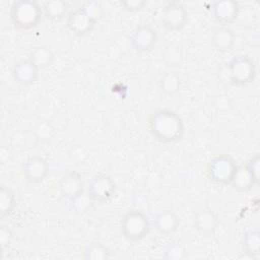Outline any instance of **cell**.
<instances>
[{
    "mask_svg": "<svg viewBox=\"0 0 260 260\" xmlns=\"http://www.w3.org/2000/svg\"><path fill=\"white\" fill-rule=\"evenodd\" d=\"M150 134L161 143L180 141L185 133L182 118L171 109H159L153 112L147 121Z\"/></svg>",
    "mask_w": 260,
    "mask_h": 260,
    "instance_id": "obj_1",
    "label": "cell"
},
{
    "mask_svg": "<svg viewBox=\"0 0 260 260\" xmlns=\"http://www.w3.org/2000/svg\"><path fill=\"white\" fill-rule=\"evenodd\" d=\"M43 7L35 0L14 1L10 6L9 16L17 29L35 28L43 16Z\"/></svg>",
    "mask_w": 260,
    "mask_h": 260,
    "instance_id": "obj_2",
    "label": "cell"
},
{
    "mask_svg": "<svg viewBox=\"0 0 260 260\" xmlns=\"http://www.w3.org/2000/svg\"><path fill=\"white\" fill-rule=\"evenodd\" d=\"M120 230L123 237L128 241H140L149 233V218L142 210L131 209L123 215L120 223Z\"/></svg>",
    "mask_w": 260,
    "mask_h": 260,
    "instance_id": "obj_3",
    "label": "cell"
},
{
    "mask_svg": "<svg viewBox=\"0 0 260 260\" xmlns=\"http://www.w3.org/2000/svg\"><path fill=\"white\" fill-rule=\"evenodd\" d=\"M229 80L232 84L243 86L252 83L257 74L254 60L248 55L234 57L226 66Z\"/></svg>",
    "mask_w": 260,
    "mask_h": 260,
    "instance_id": "obj_4",
    "label": "cell"
},
{
    "mask_svg": "<svg viewBox=\"0 0 260 260\" xmlns=\"http://www.w3.org/2000/svg\"><path fill=\"white\" fill-rule=\"evenodd\" d=\"M236 160L229 154H217L207 164V177L217 185H230L237 170Z\"/></svg>",
    "mask_w": 260,
    "mask_h": 260,
    "instance_id": "obj_5",
    "label": "cell"
},
{
    "mask_svg": "<svg viewBox=\"0 0 260 260\" xmlns=\"http://www.w3.org/2000/svg\"><path fill=\"white\" fill-rule=\"evenodd\" d=\"M117 190L114 180L106 174L93 176L87 186L86 191L95 202H107L113 198Z\"/></svg>",
    "mask_w": 260,
    "mask_h": 260,
    "instance_id": "obj_6",
    "label": "cell"
},
{
    "mask_svg": "<svg viewBox=\"0 0 260 260\" xmlns=\"http://www.w3.org/2000/svg\"><path fill=\"white\" fill-rule=\"evenodd\" d=\"M162 25L171 31L182 30L188 22V11L180 2H169L162 9Z\"/></svg>",
    "mask_w": 260,
    "mask_h": 260,
    "instance_id": "obj_7",
    "label": "cell"
},
{
    "mask_svg": "<svg viewBox=\"0 0 260 260\" xmlns=\"http://www.w3.org/2000/svg\"><path fill=\"white\" fill-rule=\"evenodd\" d=\"M157 43V32L149 24H141L133 29L130 36L131 47L138 53L151 51Z\"/></svg>",
    "mask_w": 260,
    "mask_h": 260,
    "instance_id": "obj_8",
    "label": "cell"
},
{
    "mask_svg": "<svg viewBox=\"0 0 260 260\" xmlns=\"http://www.w3.org/2000/svg\"><path fill=\"white\" fill-rule=\"evenodd\" d=\"M96 22L79 6L69 12L66 20L68 29L77 37H83L89 34L95 26Z\"/></svg>",
    "mask_w": 260,
    "mask_h": 260,
    "instance_id": "obj_9",
    "label": "cell"
},
{
    "mask_svg": "<svg viewBox=\"0 0 260 260\" xmlns=\"http://www.w3.org/2000/svg\"><path fill=\"white\" fill-rule=\"evenodd\" d=\"M213 18L222 26L234 23L240 15V5L233 0H220L212 3L211 7Z\"/></svg>",
    "mask_w": 260,
    "mask_h": 260,
    "instance_id": "obj_10",
    "label": "cell"
},
{
    "mask_svg": "<svg viewBox=\"0 0 260 260\" xmlns=\"http://www.w3.org/2000/svg\"><path fill=\"white\" fill-rule=\"evenodd\" d=\"M39 72L40 68L29 58L16 62L12 67L13 79L22 86L34 84L39 78Z\"/></svg>",
    "mask_w": 260,
    "mask_h": 260,
    "instance_id": "obj_11",
    "label": "cell"
},
{
    "mask_svg": "<svg viewBox=\"0 0 260 260\" xmlns=\"http://www.w3.org/2000/svg\"><path fill=\"white\" fill-rule=\"evenodd\" d=\"M50 171L48 161L40 156L35 155L28 157L22 164V174L26 181L30 183H40L45 180Z\"/></svg>",
    "mask_w": 260,
    "mask_h": 260,
    "instance_id": "obj_12",
    "label": "cell"
},
{
    "mask_svg": "<svg viewBox=\"0 0 260 260\" xmlns=\"http://www.w3.org/2000/svg\"><path fill=\"white\" fill-rule=\"evenodd\" d=\"M218 224L219 218L216 212L208 206L199 209L194 216V226L196 231L204 237L214 235Z\"/></svg>",
    "mask_w": 260,
    "mask_h": 260,
    "instance_id": "obj_13",
    "label": "cell"
},
{
    "mask_svg": "<svg viewBox=\"0 0 260 260\" xmlns=\"http://www.w3.org/2000/svg\"><path fill=\"white\" fill-rule=\"evenodd\" d=\"M58 190L62 197L71 200L84 191L82 176L76 171L65 173L58 182Z\"/></svg>",
    "mask_w": 260,
    "mask_h": 260,
    "instance_id": "obj_14",
    "label": "cell"
},
{
    "mask_svg": "<svg viewBox=\"0 0 260 260\" xmlns=\"http://www.w3.org/2000/svg\"><path fill=\"white\" fill-rule=\"evenodd\" d=\"M212 45L220 53L230 52L236 43V35L228 26H220L214 29L212 34Z\"/></svg>",
    "mask_w": 260,
    "mask_h": 260,
    "instance_id": "obj_15",
    "label": "cell"
},
{
    "mask_svg": "<svg viewBox=\"0 0 260 260\" xmlns=\"http://www.w3.org/2000/svg\"><path fill=\"white\" fill-rule=\"evenodd\" d=\"M180 224L178 215L169 209L161 210L155 215L154 228L161 235H170L177 231Z\"/></svg>",
    "mask_w": 260,
    "mask_h": 260,
    "instance_id": "obj_16",
    "label": "cell"
},
{
    "mask_svg": "<svg viewBox=\"0 0 260 260\" xmlns=\"http://www.w3.org/2000/svg\"><path fill=\"white\" fill-rule=\"evenodd\" d=\"M230 185L238 192H248L257 184L252 178L251 174L248 172L245 165H241L237 167L236 173Z\"/></svg>",
    "mask_w": 260,
    "mask_h": 260,
    "instance_id": "obj_17",
    "label": "cell"
},
{
    "mask_svg": "<svg viewBox=\"0 0 260 260\" xmlns=\"http://www.w3.org/2000/svg\"><path fill=\"white\" fill-rule=\"evenodd\" d=\"M182 86V79L178 72L176 71H167L161 75L158 81V88L162 94L166 96H173Z\"/></svg>",
    "mask_w": 260,
    "mask_h": 260,
    "instance_id": "obj_18",
    "label": "cell"
},
{
    "mask_svg": "<svg viewBox=\"0 0 260 260\" xmlns=\"http://www.w3.org/2000/svg\"><path fill=\"white\" fill-rule=\"evenodd\" d=\"M69 5L63 0H50L44 3L43 11L46 17L51 20L59 21L68 16Z\"/></svg>",
    "mask_w": 260,
    "mask_h": 260,
    "instance_id": "obj_19",
    "label": "cell"
},
{
    "mask_svg": "<svg viewBox=\"0 0 260 260\" xmlns=\"http://www.w3.org/2000/svg\"><path fill=\"white\" fill-rule=\"evenodd\" d=\"M28 58L40 68L44 69L51 66L55 59V54L53 50L45 45H40L35 47L29 55Z\"/></svg>",
    "mask_w": 260,
    "mask_h": 260,
    "instance_id": "obj_20",
    "label": "cell"
},
{
    "mask_svg": "<svg viewBox=\"0 0 260 260\" xmlns=\"http://www.w3.org/2000/svg\"><path fill=\"white\" fill-rule=\"evenodd\" d=\"M242 247L245 254L251 258H258L260 255V233L258 230L246 232L242 239Z\"/></svg>",
    "mask_w": 260,
    "mask_h": 260,
    "instance_id": "obj_21",
    "label": "cell"
},
{
    "mask_svg": "<svg viewBox=\"0 0 260 260\" xmlns=\"http://www.w3.org/2000/svg\"><path fill=\"white\" fill-rule=\"evenodd\" d=\"M82 257L85 260H105L111 257V252L102 243L90 242L84 246Z\"/></svg>",
    "mask_w": 260,
    "mask_h": 260,
    "instance_id": "obj_22",
    "label": "cell"
},
{
    "mask_svg": "<svg viewBox=\"0 0 260 260\" xmlns=\"http://www.w3.org/2000/svg\"><path fill=\"white\" fill-rule=\"evenodd\" d=\"M16 198L13 190L2 186L0 189V213L2 217L9 216L15 209Z\"/></svg>",
    "mask_w": 260,
    "mask_h": 260,
    "instance_id": "obj_23",
    "label": "cell"
},
{
    "mask_svg": "<svg viewBox=\"0 0 260 260\" xmlns=\"http://www.w3.org/2000/svg\"><path fill=\"white\" fill-rule=\"evenodd\" d=\"M164 62L170 67H177L182 64L183 61V50L179 45L170 44L167 45L161 52Z\"/></svg>",
    "mask_w": 260,
    "mask_h": 260,
    "instance_id": "obj_24",
    "label": "cell"
},
{
    "mask_svg": "<svg viewBox=\"0 0 260 260\" xmlns=\"http://www.w3.org/2000/svg\"><path fill=\"white\" fill-rule=\"evenodd\" d=\"M187 256V248L180 241H173L169 243L164 251V258L168 260H184Z\"/></svg>",
    "mask_w": 260,
    "mask_h": 260,
    "instance_id": "obj_25",
    "label": "cell"
},
{
    "mask_svg": "<svg viewBox=\"0 0 260 260\" xmlns=\"http://www.w3.org/2000/svg\"><path fill=\"white\" fill-rule=\"evenodd\" d=\"M70 202H71V207L75 212L85 213L91 209L93 202L95 201L90 197L88 192L84 190L81 193H79L77 196L72 198Z\"/></svg>",
    "mask_w": 260,
    "mask_h": 260,
    "instance_id": "obj_26",
    "label": "cell"
},
{
    "mask_svg": "<svg viewBox=\"0 0 260 260\" xmlns=\"http://www.w3.org/2000/svg\"><path fill=\"white\" fill-rule=\"evenodd\" d=\"M35 134L38 139H41L43 141H47L52 138L54 135V127L48 120H42L40 121L36 128H35Z\"/></svg>",
    "mask_w": 260,
    "mask_h": 260,
    "instance_id": "obj_27",
    "label": "cell"
},
{
    "mask_svg": "<svg viewBox=\"0 0 260 260\" xmlns=\"http://www.w3.org/2000/svg\"><path fill=\"white\" fill-rule=\"evenodd\" d=\"M81 7L95 22H98L104 14L102 3L99 1H86L81 4Z\"/></svg>",
    "mask_w": 260,
    "mask_h": 260,
    "instance_id": "obj_28",
    "label": "cell"
},
{
    "mask_svg": "<svg viewBox=\"0 0 260 260\" xmlns=\"http://www.w3.org/2000/svg\"><path fill=\"white\" fill-rule=\"evenodd\" d=\"M259 164H260V157L259 154L256 153L253 156H251L245 167L247 168L248 172L251 174L252 178L256 182V184L259 183Z\"/></svg>",
    "mask_w": 260,
    "mask_h": 260,
    "instance_id": "obj_29",
    "label": "cell"
},
{
    "mask_svg": "<svg viewBox=\"0 0 260 260\" xmlns=\"http://www.w3.org/2000/svg\"><path fill=\"white\" fill-rule=\"evenodd\" d=\"M147 4L144 0H124L120 2L121 7L129 12H137L144 8V6Z\"/></svg>",
    "mask_w": 260,
    "mask_h": 260,
    "instance_id": "obj_30",
    "label": "cell"
},
{
    "mask_svg": "<svg viewBox=\"0 0 260 260\" xmlns=\"http://www.w3.org/2000/svg\"><path fill=\"white\" fill-rule=\"evenodd\" d=\"M11 241V232L8 229V226L2 225L0 229V245L2 250H4L6 247H8L9 243Z\"/></svg>",
    "mask_w": 260,
    "mask_h": 260,
    "instance_id": "obj_31",
    "label": "cell"
}]
</instances>
